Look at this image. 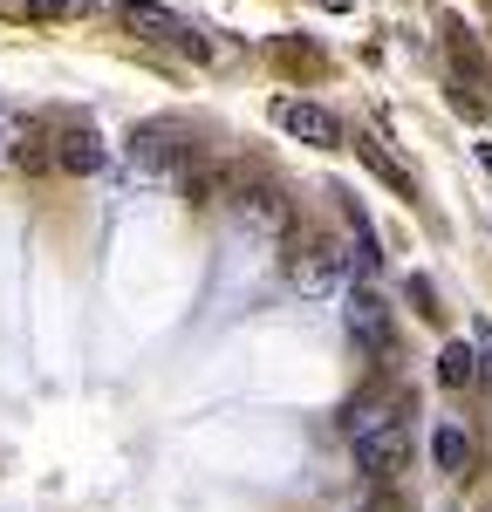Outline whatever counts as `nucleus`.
<instances>
[{
  "label": "nucleus",
  "instance_id": "10",
  "mask_svg": "<svg viewBox=\"0 0 492 512\" xmlns=\"http://www.w3.org/2000/svg\"><path fill=\"white\" fill-rule=\"evenodd\" d=\"M342 226H349V246H356V253H349L356 274H376V267H383V239H376V226H369L356 205H342Z\"/></svg>",
  "mask_w": 492,
  "mask_h": 512
},
{
  "label": "nucleus",
  "instance_id": "2",
  "mask_svg": "<svg viewBox=\"0 0 492 512\" xmlns=\"http://www.w3.org/2000/svg\"><path fill=\"white\" fill-rule=\"evenodd\" d=\"M342 246L322 233H301V226H287V280H294V294H328L335 280H342Z\"/></svg>",
  "mask_w": 492,
  "mask_h": 512
},
{
  "label": "nucleus",
  "instance_id": "7",
  "mask_svg": "<svg viewBox=\"0 0 492 512\" xmlns=\"http://www.w3.org/2000/svg\"><path fill=\"white\" fill-rule=\"evenodd\" d=\"M356 472L363 478H397L404 472V424H397V417L356 431Z\"/></svg>",
  "mask_w": 492,
  "mask_h": 512
},
{
  "label": "nucleus",
  "instance_id": "1",
  "mask_svg": "<svg viewBox=\"0 0 492 512\" xmlns=\"http://www.w3.org/2000/svg\"><path fill=\"white\" fill-rule=\"evenodd\" d=\"M219 192L233 198V212L240 219H253V226H267V233H287L294 226V212H287V192L267 178V164H253V158H240L226 178H219Z\"/></svg>",
  "mask_w": 492,
  "mask_h": 512
},
{
  "label": "nucleus",
  "instance_id": "4",
  "mask_svg": "<svg viewBox=\"0 0 492 512\" xmlns=\"http://www.w3.org/2000/svg\"><path fill=\"white\" fill-rule=\"evenodd\" d=\"M342 321H349V342H356L369 362H383V355L397 349V335H390V308H383V294H376V287H356V294H349V308H342Z\"/></svg>",
  "mask_w": 492,
  "mask_h": 512
},
{
  "label": "nucleus",
  "instance_id": "9",
  "mask_svg": "<svg viewBox=\"0 0 492 512\" xmlns=\"http://www.w3.org/2000/svg\"><path fill=\"white\" fill-rule=\"evenodd\" d=\"M356 158H363V164H369V171H376V178H383V185H390L397 198H410V205H417V178H410L404 164L383 151V137H369V130H363V137H356Z\"/></svg>",
  "mask_w": 492,
  "mask_h": 512
},
{
  "label": "nucleus",
  "instance_id": "6",
  "mask_svg": "<svg viewBox=\"0 0 492 512\" xmlns=\"http://www.w3.org/2000/svg\"><path fill=\"white\" fill-rule=\"evenodd\" d=\"M130 158L144 164V171H185L192 164V144H185L178 123H137L130 130Z\"/></svg>",
  "mask_w": 492,
  "mask_h": 512
},
{
  "label": "nucleus",
  "instance_id": "5",
  "mask_svg": "<svg viewBox=\"0 0 492 512\" xmlns=\"http://www.w3.org/2000/svg\"><path fill=\"white\" fill-rule=\"evenodd\" d=\"M274 123H281L294 144H308V151H335V144H342V123H335V110L308 103V96H281V103H274Z\"/></svg>",
  "mask_w": 492,
  "mask_h": 512
},
{
  "label": "nucleus",
  "instance_id": "8",
  "mask_svg": "<svg viewBox=\"0 0 492 512\" xmlns=\"http://www.w3.org/2000/svg\"><path fill=\"white\" fill-rule=\"evenodd\" d=\"M55 164H62L69 178H96V171H103V137H96V130H62V137H55Z\"/></svg>",
  "mask_w": 492,
  "mask_h": 512
},
{
  "label": "nucleus",
  "instance_id": "11",
  "mask_svg": "<svg viewBox=\"0 0 492 512\" xmlns=\"http://www.w3.org/2000/svg\"><path fill=\"white\" fill-rule=\"evenodd\" d=\"M431 465L458 478L465 465H472V437L458 431V424H438V431H431Z\"/></svg>",
  "mask_w": 492,
  "mask_h": 512
},
{
  "label": "nucleus",
  "instance_id": "12",
  "mask_svg": "<svg viewBox=\"0 0 492 512\" xmlns=\"http://www.w3.org/2000/svg\"><path fill=\"white\" fill-rule=\"evenodd\" d=\"M472 376H479V349H465V342H445V349H438V383H445V390H465Z\"/></svg>",
  "mask_w": 492,
  "mask_h": 512
},
{
  "label": "nucleus",
  "instance_id": "15",
  "mask_svg": "<svg viewBox=\"0 0 492 512\" xmlns=\"http://www.w3.org/2000/svg\"><path fill=\"white\" fill-rule=\"evenodd\" d=\"M14 164H28V171H41V164H55V151H48V137H21V151H14Z\"/></svg>",
  "mask_w": 492,
  "mask_h": 512
},
{
  "label": "nucleus",
  "instance_id": "13",
  "mask_svg": "<svg viewBox=\"0 0 492 512\" xmlns=\"http://www.w3.org/2000/svg\"><path fill=\"white\" fill-rule=\"evenodd\" d=\"M103 0H28V14L35 21H82V14H96Z\"/></svg>",
  "mask_w": 492,
  "mask_h": 512
},
{
  "label": "nucleus",
  "instance_id": "16",
  "mask_svg": "<svg viewBox=\"0 0 492 512\" xmlns=\"http://www.w3.org/2000/svg\"><path fill=\"white\" fill-rule=\"evenodd\" d=\"M322 7H335V14H349V7H356V0H322Z\"/></svg>",
  "mask_w": 492,
  "mask_h": 512
},
{
  "label": "nucleus",
  "instance_id": "3",
  "mask_svg": "<svg viewBox=\"0 0 492 512\" xmlns=\"http://www.w3.org/2000/svg\"><path fill=\"white\" fill-rule=\"evenodd\" d=\"M117 21H123V28H130L137 41H171V48L199 55V62L212 55V48H205V41L192 35V28H185V21H178L171 7H158V0H117Z\"/></svg>",
  "mask_w": 492,
  "mask_h": 512
},
{
  "label": "nucleus",
  "instance_id": "14",
  "mask_svg": "<svg viewBox=\"0 0 492 512\" xmlns=\"http://www.w3.org/2000/svg\"><path fill=\"white\" fill-rule=\"evenodd\" d=\"M404 294H410V308H417L424 321H438V315H445V308H438V287H431L424 274H410V280H404Z\"/></svg>",
  "mask_w": 492,
  "mask_h": 512
},
{
  "label": "nucleus",
  "instance_id": "17",
  "mask_svg": "<svg viewBox=\"0 0 492 512\" xmlns=\"http://www.w3.org/2000/svg\"><path fill=\"white\" fill-rule=\"evenodd\" d=\"M0 158H7V144H0Z\"/></svg>",
  "mask_w": 492,
  "mask_h": 512
}]
</instances>
